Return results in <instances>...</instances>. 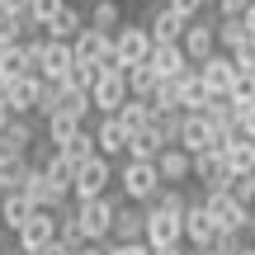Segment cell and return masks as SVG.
Masks as SVG:
<instances>
[{
	"label": "cell",
	"instance_id": "27",
	"mask_svg": "<svg viewBox=\"0 0 255 255\" xmlns=\"http://www.w3.org/2000/svg\"><path fill=\"white\" fill-rule=\"evenodd\" d=\"M85 24H90V14H81V9H76L71 0H66V5H62V9L52 14V24H47L43 33H47V38H66V43H71V38L81 33Z\"/></svg>",
	"mask_w": 255,
	"mask_h": 255
},
{
	"label": "cell",
	"instance_id": "53",
	"mask_svg": "<svg viewBox=\"0 0 255 255\" xmlns=\"http://www.w3.org/2000/svg\"><path fill=\"white\" fill-rule=\"evenodd\" d=\"M5 194H9V184H5V175H0V199H5Z\"/></svg>",
	"mask_w": 255,
	"mask_h": 255
},
{
	"label": "cell",
	"instance_id": "52",
	"mask_svg": "<svg viewBox=\"0 0 255 255\" xmlns=\"http://www.w3.org/2000/svg\"><path fill=\"white\" fill-rule=\"evenodd\" d=\"M194 255H222V251H213V246H203V251H194Z\"/></svg>",
	"mask_w": 255,
	"mask_h": 255
},
{
	"label": "cell",
	"instance_id": "39",
	"mask_svg": "<svg viewBox=\"0 0 255 255\" xmlns=\"http://www.w3.org/2000/svg\"><path fill=\"white\" fill-rule=\"evenodd\" d=\"M62 5H66V0H33V5H28V19H33V28H47V24H52V14H57Z\"/></svg>",
	"mask_w": 255,
	"mask_h": 255
},
{
	"label": "cell",
	"instance_id": "22",
	"mask_svg": "<svg viewBox=\"0 0 255 255\" xmlns=\"http://www.w3.org/2000/svg\"><path fill=\"white\" fill-rule=\"evenodd\" d=\"M213 132H218V128L208 123V114H189V109H184V123H180V146H184V151H194V156L208 151Z\"/></svg>",
	"mask_w": 255,
	"mask_h": 255
},
{
	"label": "cell",
	"instance_id": "35",
	"mask_svg": "<svg viewBox=\"0 0 255 255\" xmlns=\"http://www.w3.org/2000/svg\"><path fill=\"white\" fill-rule=\"evenodd\" d=\"M156 66L151 62H137V66H128V90L132 95H142V100H151V90H156Z\"/></svg>",
	"mask_w": 255,
	"mask_h": 255
},
{
	"label": "cell",
	"instance_id": "43",
	"mask_svg": "<svg viewBox=\"0 0 255 255\" xmlns=\"http://www.w3.org/2000/svg\"><path fill=\"white\" fill-rule=\"evenodd\" d=\"M109 255H151L146 241H109Z\"/></svg>",
	"mask_w": 255,
	"mask_h": 255
},
{
	"label": "cell",
	"instance_id": "40",
	"mask_svg": "<svg viewBox=\"0 0 255 255\" xmlns=\"http://www.w3.org/2000/svg\"><path fill=\"white\" fill-rule=\"evenodd\" d=\"M213 251H222V255H241V251H246V232H218Z\"/></svg>",
	"mask_w": 255,
	"mask_h": 255
},
{
	"label": "cell",
	"instance_id": "1",
	"mask_svg": "<svg viewBox=\"0 0 255 255\" xmlns=\"http://www.w3.org/2000/svg\"><path fill=\"white\" fill-rule=\"evenodd\" d=\"M119 184H123V199H132V203H151L156 194H161V170H156V161H132L128 156L123 161V170H119Z\"/></svg>",
	"mask_w": 255,
	"mask_h": 255
},
{
	"label": "cell",
	"instance_id": "30",
	"mask_svg": "<svg viewBox=\"0 0 255 255\" xmlns=\"http://www.w3.org/2000/svg\"><path fill=\"white\" fill-rule=\"evenodd\" d=\"M38 170H43V175H47V180H52V184H57V189H62V194H66V199H71V184H76V165H71V161H66V156H62V151H52V156H47V161H43V165H38Z\"/></svg>",
	"mask_w": 255,
	"mask_h": 255
},
{
	"label": "cell",
	"instance_id": "55",
	"mask_svg": "<svg viewBox=\"0 0 255 255\" xmlns=\"http://www.w3.org/2000/svg\"><path fill=\"white\" fill-rule=\"evenodd\" d=\"M241 255H255V246H246V251H241Z\"/></svg>",
	"mask_w": 255,
	"mask_h": 255
},
{
	"label": "cell",
	"instance_id": "17",
	"mask_svg": "<svg viewBox=\"0 0 255 255\" xmlns=\"http://www.w3.org/2000/svg\"><path fill=\"white\" fill-rule=\"evenodd\" d=\"M71 66H76V47L66 43V38H47V43H43V71H38V76H43V81H66Z\"/></svg>",
	"mask_w": 255,
	"mask_h": 255
},
{
	"label": "cell",
	"instance_id": "8",
	"mask_svg": "<svg viewBox=\"0 0 255 255\" xmlns=\"http://www.w3.org/2000/svg\"><path fill=\"white\" fill-rule=\"evenodd\" d=\"M180 47L189 52V62H194V66H203L213 52H222V47H218V14H213V19H203V14H199V19H189V28H184Z\"/></svg>",
	"mask_w": 255,
	"mask_h": 255
},
{
	"label": "cell",
	"instance_id": "10",
	"mask_svg": "<svg viewBox=\"0 0 255 255\" xmlns=\"http://www.w3.org/2000/svg\"><path fill=\"white\" fill-rule=\"evenodd\" d=\"M194 180H199L203 194H222V189L232 184V165H227V156L213 151V146H208V151H199V156H194Z\"/></svg>",
	"mask_w": 255,
	"mask_h": 255
},
{
	"label": "cell",
	"instance_id": "11",
	"mask_svg": "<svg viewBox=\"0 0 255 255\" xmlns=\"http://www.w3.org/2000/svg\"><path fill=\"white\" fill-rule=\"evenodd\" d=\"M19 237V251H43L57 241V208H33V218L14 232Z\"/></svg>",
	"mask_w": 255,
	"mask_h": 255
},
{
	"label": "cell",
	"instance_id": "54",
	"mask_svg": "<svg viewBox=\"0 0 255 255\" xmlns=\"http://www.w3.org/2000/svg\"><path fill=\"white\" fill-rule=\"evenodd\" d=\"M0 251H5V222H0Z\"/></svg>",
	"mask_w": 255,
	"mask_h": 255
},
{
	"label": "cell",
	"instance_id": "56",
	"mask_svg": "<svg viewBox=\"0 0 255 255\" xmlns=\"http://www.w3.org/2000/svg\"><path fill=\"white\" fill-rule=\"evenodd\" d=\"M0 9H5V0H0Z\"/></svg>",
	"mask_w": 255,
	"mask_h": 255
},
{
	"label": "cell",
	"instance_id": "42",
	"mask_svg": "<svg viewBox=\"0 0 255 255\" xmlns=\"http://www.w3.org/2000/svg\"><path fill=\"white\" fill-rule=\"evenodd\" d=\"M43 43H47V38H24V52H28V71H43Z\"/></svg>",
	"mask_w": 255,
	"mask_h": 255
},
{
	"label": "cell",
	"instance_id": "7",
	"mask_svg": "<svg viewBox=\"0 0 255 255\" xmlns=\"http://www.w3.org/2000/svg\"><path fill=\"white\" fill-rule=\"evenodd\" d=\"M109 180H119L109 165V156H90V161L76 170V184H71V199H100V194H109Z\"/></svg>",
	"mask_w": 255,
	"mask_h": 255
},
{
	"label": "cell",
	"instance_id": "20",
	"mask_svg": "<svg viewBox=\"0 0 255 255\" xmlns=\"http://www.w3.org/2000/svg\"><path fill=\"white\" fill-rule=\"evenodd\" d=\"M128 128L119 114H100V128H95V142H100V156H128Z\"/></svg>",
	"mask_w": 255,
	"mask_h": 255
},
{
	"label": "cell",
	"instance_id": "48",
	"mask_svg": "<svg viewBox=\"0 0 255 255\" xmlns=\"http://www.w3.org/2000/svg\"><path fill=\"white\" fill-rule=\"evenodd\" d=\"M28 5L33 0H5V9H19V14H28Z\"/></svg>",
	"mask_w": 255,
	"mask_h": 255
},
{
	"label": "cell",
	"instance_id": "24",
	"mask_svg": "<svg viewBox=\"0 0 255 255\" xmlns=\"http://www.w3.org/2000/svg\"><path fill=\"white\" fill-rule=\"evenodd\" d=\"M165 146H170V142H165V132H161L156 123L137 128V132L128 137V156H132V161H156V156H161Z\"/></svg>",
	"mask_w": 255,
	"mask_h": 255
},
{
	"label": "cell",
	"instance_id": "37",
	"mask_svg": "<svg viewBox=\"0 0 255 255\" xmlns=\"http://www.w3.org/2000/svg\"><path fill=\"white\" fill-rule=\"evenodd\" d=\"M232 62H237L241 76H255V33H246L237 47H232Z\"/></svg>",
	"mask_w": 255,
	"mask_h": 255
},
{
	"label": "cell",
	"instance_id": "12",
	"mask_svg": "<svg viewBox=\"0 0 255 255\" xmlns=\"http://www.w3.org/2000/svg\"><path fill=\"white\" fill-rule=\"evenodd\" d=\"M128 71H104L100 81H95V90H90V100H95V114H119L123 104H128Z\"/></svg>",
	"mask_w": 255,
	"mask_h": 255
},
{
	"label": "cell",
	"instance_id": "45",
	"mask_svg": "<svg viewBox=\"0 0 255 255\" xmlns=\"http://www.w3.org/2000/svg\"><path fill=\"white\" fill-rule=\"evenodd\" d=\"M213 5H218V14H246L251 0H213Z\"/></svg>",
	"mask_w": 255,
	"mask_h": 255
},
{
	"label": "cell",
	"instance_id": "41",
	"mask_svg": "<svg viewBox=\"0 0 255 255\" xmlns=\"http://www.w3.org/2000/svg\"><path fill=\"white\" fill-rule=\"evenodd\" d=\"M232 194H237L241 203H255V175H232V184H227Z\"/></svg>",
	"mask_w": 255,
	"mask_h": 255
},
{
	"label": "cell",
	"instance_id": "13",
	"mask_svg": "<svg viewBox=\"0 0 255 255\" xmlns=\"http://www.w3.org/2000/svg\"><path fill=\"white\" fill-rule=\"evenodd\" d=\"M146 28H151V38H156V43H180V38H184V28H189V14H180L170 0H161V5L151 9V19H146Z\"/></svg>",
	"mask_w": 255,
	"mask_h": 255
},
{
	"label": "cell",
	"instance_id": "16",
	"mask_svg": "<svg viewBox=\"0 0 255 255\" xmlns=\"http://www.w3.org/2000/svg\"><path fill=\"white\" fill-rule=\"evenodd\" d=\"M71 47H76V62H95V66H100L104 57H114V33H104V28L85 24L81 33L71 38Z\"/></svg>",
	"mask_w": 255,
	"mask_h": 255
},
{
	"label": "cell",
	"instance_id": "46",
	"mask_svg": "<svg viewBox=\"0 0 255 255\" xmlns=\"http://www.w3.org/2000/svg\"><path fill=\"white\" fill-rule=\"evenodd\" d=\"M76 255H109V241H85V246H76Z\"/></svg>",
	"mask_w": 255,
	"mask_h": 255
},
{
	"label": "cell",
	"instance_id": "4",
	"mask_svg": "<svg viewBox=\"0 0 255 255\" xmlns=\"http://www.w3.org/2000/svg\"><path fill=\"white\" fill-rule=\"evenodd\" d=\"M114 213H119V199H109V194H100V199H81L76 203V218H81L85 237L90 241H109L114 232Z\"/></svg>",
	"mask_w": 255,
	"mask_h": 255
},
{
	"label": "cell",
	"instance_id": "19",
	"mask_svg": "<svg viewBox=\"0 0 255 255\" xmlns=\"http://www.w3.org/2000/svg\"><path fill=\"white\" fill-rule=\"evenodd\" d=\"M156 170H161L165 184H184V180H194V151H184L180 142H170L161 156H156Z\"/></svg>",
	"mask_w": 255,
	"mask_h": 255
},
{
	"label": "cell",
	"instance_id": "2",
	"mask_svg": "<svg viewBox=\"0 0 255 255\" xmlns=\"http://www.w3.org/2000/svg\"><path fill=\"white\" fill-rule=\"evenodd\" d=\"M146 246H184V213H170L161 203H146Z\"/></svg>",
	"mask_w": 255,
	"mask_h": 255
},
{
	"label": "cell",
	"instance_id": "57",
	"mask_svg": "<svg viewBox=\"0 0 255 255\" xmlns=\"http://www.w3.org/2000/svg\"><path fill=\"white\" fill-rule=\"evenodd\" d=\"M0 255H9V251H0Z\"/></svg>",
	"mask_w": 255,
	"mask_h": 255
},
{
	"label": "cell",
	"instance_id": "21",
	"mask_svg": "<svg viewBox=\"0 0 255 255\" xmlns=\"http://www.w3.org/2000/svg\"><path fill=\"white\" fill-rule=\"evenodd\" d=\"M33 123L28 119H9V128L0 132V161H14V156H28L33 151Z\"/></svg>",
	"mask_w": 255,
	"mask_h": 255
},
{
	"label": "cell",
	"instance_id": "33",
	"mask_svg": "<svg viewBox=\"0 0 255 255\" xmlns=\"http://www.w3.org/2000/svg\"><path fill=\"white\" fill-rule=\"evenodd\" d=\"M246 33H251V28H246L241 14H218V47H222V52H232Z\"/></svg>",
	"mask_w": 255,
	"mask_h": 255
},
{
	"label": "cell",
	"instance_id": "3",
	"mask_svg": "<svg viewBox=\"0 0 255 255\" xmlns=\"http://www.w3.org/2000/svg\"><path fill=\"white\" fill-rule=\"evenodd\" d=\"M43 90H47V81H43L38 71L9 76V81H5V100H9V114H14V119H28V114H38V104H43Z\"/></svg>",
	"mask_w": 255,
	"mask_h": 255
},
{
	"label": "cell",
	"instance_id": "29",
	"mask_svg": "<svg viewBox=\"0 0 255 255\" xmlns=\"http://www.w3.org/2000/svg\"><path fill=\"white\" fill-rule=\"evenodd\" d=\"M57 151H62L66 161H71L76 170H81V165L90 161V156H100V142H95V132H90V128H81V132H76L71 142H62V146H57Z\"/></svg>",
	"mask_w": 255,
	"mask_h": 255
},
{
	"label": "cell",
	"instance_id": "15",
	"mask_svg": "<svg viewBox=\"0 0 255 255\" xmlns=\"http://www.w3.org/2000/svg\"><path fill=\"white\" fill-rule=\"evenodd\" d=\"M109 241H146V203H132V199L119 203Z\"/></svg>",
	"mask_w": 255,
	"mask_h": 255
},
{
	"label": "cell",
	"instance_id": "47",
	"mask_svg": "<svg viewBox=\"0 0 255 255\" xmlns=\"http://www.w3.org/2000/svg\"><path fill=\"white\" fill-rule=\"evenodd\" d=\"M241 132H246V137H255V109H246V114H241Z\"/></svg>",
	"mask_w": 255,
	"mask_h": 255
},
{
	"label": "cell",
	"instance_id": "14",
	"mask_svg": "<svg viewBox=\"0 0 255 255\" xmlns=\"http://www.w3.org/2000/svg\"><path fill=\"white\" fill-rule=\"evenodd\" d=\"M199 71H203V81H208L213 95H232L241 85V71H237V62H232V52H213Z\"/></svg>",
	"mask_w": 255,
	"mask_h": 255
},
{
	"label": "cell",
	"instance_id": "58",
	"mask_svg": "<svg viewBox=\"0 0 255 255\" xmlns=\"http://www.w3.org/2000/svg\"><path fill=\"white\" fill-rule=\"evenodd\" d=\"M251 208H255V203H251Z\"/></svg>",
	"mask_w": 255,
	"mask_h": 255
},
{
	"label": "cell",
	"instance_id": "6",
	"mask_svg": "<svg viewBox=\"0 0 255 255\" xmlns=\"http://www.w3.org/2000/svg\"><path fill=\"white\" fill-rule=\"evenodd\" d=\"M203 199H208L213 218H218V232H246L251 222H255V208H251V203H241L232 189H222V194H203Z\"/></svg>",
	"mask_w": 255,
	"mask_h": 255
},
{
	"label": "cell",
	"instance_id": "28",
	"mask_svg": "<svg viewBox=\"0 0 255 255\" xmlns=\"http://www.w3.org/2000/svg\"><path fill=\"white\" fill-rule=\"evenodd\" d=\"M227 165H232V175H255V137H246V132L232 137V146H227Z\"/></svg>",
	"mask_w": 255,
	"mask_h": 255
},
{
	"label": "cell",
	"instance_id": "23",
	"mask_svg": "<svg viewBox=\"0 0 255 255\" xmlns=\"http://www.w3.org/2000/svg\"><path fill=\"white\" fill-rule=\"evenodd\" d=\"M175 90H180V109H189V114H203V109L213 104V90H208V81H203L199 66H194L189 76H180V85H175Z\"/></svg>",
	"mask_w": 255,
	"mask_h": 255
},
{
	"label": "cell",
	"instance_id": "38",
	"mask_svg": "<svg viewBox=\"0 0 255 255\" xmlns=\"http://www.w3.org/2000/svg\"><path fill=\"white\" fill-rule=\"evenodd\" d=\"M95 81H100V66L95 62H76L66 71V85H76V90H95Z\"/></svg>",
	"mask_w": 255,
	"mask_h": 255
},
{
	"label": "cell",
	"instance_id": "36",
	"mask_svg": "<svg viewBox=\"0 0 255 255\" xmlns=\"http://www.w3.org/2000/svg\"><path fill=\"white\" fill-rule=\"evenodd\" d=\"M28 71V52L24 43H5L0 47V81H9V76H24Z\"/></svg>",
	"mask_w": 255,
	"mask_h": 255
},
{
	"label": "cell",
	"instance_id": "25",
	"mask_svg": "<svg viewBox=\"0 0 255 255\" xmlns=\"http://www.w3.org/2000/svg\"><path fill=\"white\" fill-rule=\"evenodd\" d=\"M24 194H28V199H33V208H66V194L57 189V184L47 180V175L38 170V165H33V175H28Z\"/></svg>",
	"mask_w": 255,
	"mask_h": 255
},
{
	"label": "cell",
	"instance_id": "5",
	"mask_svg": "<svg viewBox=\"0 0 255 255\" xmlns=\"http://www.w3.org/2000/svg\"><path fill=\"white\" fill-rule=\"evenodd\" d=\"M114 52H119V62H123V66L151 62V52H156L151 28H146V24H128V19H123V28L114 33Z\"/></svg>",
	"mask_w": 255,
	"mask_h": 255
},
{
	"label": "cell",
	"instance_id": "44",
	"mask_svg": "<svg viewBox=\"0 0 255 255\" xmlns=\"http://www.w3.org/2000/svg\"><path fill=\"white\" fill-rule=\"evenodd\" d=\"M170 5H175V9H180V14H189V19H199V14H203V9H208V5H213V0H170Z\"/></svg>",
	"mask_w": 255,
	"mask_h": 255
},
{
	"label": "cell",
	"instance_id": "9",
	"mask_svg": "<svg viewBox=\"0 0 255 255\" xmlns=\"http://www.w3.org/2000/svg\"><path fill=\"white\" fill-rule=\"evenodd\" d=\"M184 241H189L194 251L218 241V218H213L208 199H189V208H184Z\"/></svg>",
	"mask_w": 255,
	"mask_h": 255
},
{
	"label": "cell",
	"instance_id": "49",
	"mask_svg": "<svg viewBox=\"0 0 255 255\" xmlns=\"http://www.w3.org/2000/svg\"><path fill=\"white\" fill-rule=\"evenodd\" d=\"M241 19H246V28H251V33H255V0H251V5H246V14H241Z\"/></svg>",
	"mask_w": 255,
	"mask_h": 255
},
{
	"label": "cell",
	"instance_id": "32",
	"mask_svg": "<svg viewBox=\"0 0 255 255\" xmlns=\"http://www.w3.org/2000/svg\"><path fill=\"white\" fill-rule=\"evenodd\" d=\"M90 24L104 28V33H119V28H123V0H95Z\"/></svg>",
	"mask_w": 255,
	"mask_h": 255
},
{
	"label": "cell",
	"instance_id": "50",
	"mask_svg": "<svg viewBox=\"0 0 255 255\" xmlns=\"http://www.w3.org/2000/svg\"><path fill=\"white\" fill-rule=\"evenodd\" d=\"M151 255H189L184 246H161V251H151Z\"/></svg>",
	"mask_w": 255,
	"mask_h": 255
},
{
	"label": "cell",
	"instance_id": "18",
	"mask_svg": "<svg viewBox=\"0 0 255 255\" xmlns=\"http://www.w3.org/2000/svg\"><path fill=\"white\" fill-rule=\"evenodd\" d=\"M151 66H156V76H161V81H180V76H189V71H194L189 52H184L180 43H156Z\"/></svg>",
	"mask_w": 255,
	"mask_h": 255
},
{
	"label": "cell",
	"instance_id": "31",
	"mask_svg": "<svg viewBox=\"0 0 255 255\" xmlns=\"http://www.w3.org/2000/svg\"><path fill=\"white\" fill-rule=\"evenodd\" d=\"M151 114H156V104H151V100H142V95H128V104L119 109V119H123L128 132H137V128L151 123Z\"/></svg>",
	"mask_w": 255,
	"mask_h": 255
},
{
	"label": "cell",
	"instance_id": "26",
	"mask_svg": "<svg viewBox=\"0 0 255 255\" xmlns=\"http://www.w3.org/2000/svg\"><path fill=\"white\" fill-rule=\"evenodd\" d=\"M28 218H33V199H28L24 189H9L5 199H0V222H5V232H19Z\"/></svg>",
	"mask_w": 255,
	"mask_h": 255
},
{
	"label": "cell",
	"instance_id": "51",
	"mask_svg": "<svg viewBox=\"0 0 255 255\" xmlns=\"http://www.w3.org/2000/svg\"><path fill=\"white\" fill-rule=\"evenodd\" d=\"M9 119H14V114H9L5 104H0V132H5V128H9Z\"/></svg>",
	"mask_w": 255,
	"mask_h": 255
},
{
	"label": "cell",
	"instance_id": "34",
	"mask_svg": "<svg viewBox=\"0 0 255 255\" xmlns=\"http://www.w3.org/2000/svg\"><path fill=\"white\" fill-rule=\"evenodd\" d=\"M43 128H47V137L62 146V142H71V137L85 128V119H76V114H52V119H43Z\"/></svg>",
	"mask_w": 255,
	"mask_h": 255
}]
</instances>
